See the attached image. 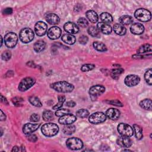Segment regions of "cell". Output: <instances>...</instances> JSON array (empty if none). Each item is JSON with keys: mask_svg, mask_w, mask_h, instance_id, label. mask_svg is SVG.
Returning a JSON list of instances; mask_svg holds the SVG:
<instances>
[{"mask_svg": "<svg viewBox=\"0 0 152 152\" xmlns=\"http://www.w3.org/2000/svg\"><path fill=\"white\" fill-rule=\"evenodd\" d=\"M66 145L68 148L73 150L81 149L83 146V141L78 138L72 137L66 141Z\"/></svg>", "mask_w": 152, "mask_h": 152, "instance_id": "5b68a950", "label": "cell"}, {"mask_svg": "<svg viewBox=\"0 0 152 152\" xmlns=\"http://www.w3.org/2000/svg\"><path fill=\"white\" fill-rule=\"evenodd\" d=\"M61 40L65 43L68 45H73L76 40V38L74 36L70 34H64L61 37Z\"/></svg>", "mask_w": 152, "mask_h": 152, "instance_id": "603a6c76", "label": "cell"}, {"mask_svg": "<svg viewBox=\"0 0 152 152\" xmlns=\"http://www.w3.org/2000/svg\"><path fill=\"white\" fill-rule=\"evenodd\" d=\"M23 101V99L21 97H15L12 99V102L13 104L17 106H20V104H21V103Z\"/></svg>", "mask_w": 152, "mask_h": 152, "instance_id": "ee69618b", "label": "cell"}, {"mask_svg": "<svg viewBox=\"0 0 152 152\" xmlns=\"http://www.w3.org/2000/svg\"><path fill=\"white\" fill-rule=\"evenodd\" d=\"M3 14L5 15L11 14L12 12V9L11 8H7L3 10Z\"/></svg>", "mask_w": 152, "mask_h": 152, "instance_id": "681fc988", "label": "cell"}, {"mask_svg": "<svg viewBox=\"0 0 152 152\" xmlns=\"http://www.w3.org/2000/svg\"><path fill=\"white\" fill-rule=\"evenodd\" d=\"M117 129L118 132L123 136H126V137H131L133 135L134 131H133V129L132 128L126 124H124V123H121L118 125L117 127Z\"/></svg>", "mask_w": 152, "mask_h": 152, "instance_id": "ba28073f", "label": "cell"}, {"mask_svg": "<svg viewBox=\"0 0 152 152\" xmlns=\"http://www.w3.org/2000/svg\"><path fill=\"white\" fill-rule=\"evenodd\" d=\"M151 52V45L150 44H144L140 46V48L137 50L138 54H144L147 52Z\"/></svg>", "mask_w": 152, "mask_h": 152, "instance_id": "83f0119b", "label": "cell"}, {"mask_svg": "<svg viewBox=\"0 0 152 152\" xmlns=\"http://www.w3.org/2000/svg\"><path fill=\"white\" fill-rule=\"evenodd\" d=\"M119 21L121 24L124 25H129L133 22V18L128 15H124L120 17Z\"/></svg>", "mask_w": 152, "mask_h": 152, "instance_id": "484cf974", "label": "cell"}, {"mask_svg": "<svg viewBox=\"0 0 152 152\" xmlns=\"http://www.w3.org/2000/svg\"><path fill=\"white\" fill-rule=\"evenodd\" d=\"M1 57H2V59L4 60V61H8L11 57V53L10 51L8 50H6V51H4L2 53V55H1Z\"/></svg>", "mask_w": 152, "mask_h": 152, "instance_id": "7bdbcfd3", "label": "cell"}, {"mask_svg": "<svg viewBox=\"0 0 152 152\" xmlns=\"http://www.w3.org/2000/svg\"><path fill=\"white\" fill-rule=\"evenodd\" d=\"M18 42V37L17 34L14 32L8 33L4 37V42L9 48H12L17 45Z\"/></svg>", "mask_w": 152, "mask_h": 152, "instance_id": "8992f818", "label": "cell"}, {"mask_svg": "<svg viewBox=\"0 0 152 152\" xmlns=\"http://www.w3.org/2000/svg\"><path fill=\"white\" fill-rule=\"evenodd\" d=\"M48 29L47 24L43 21H38L36 23L34 26V31L36 34L39 36L45 35Z\"/></svg>", "mask_w": 152, "mask_h": 152, "instance_id": "7c38bea8", "label": "cell"}, {"mask_svg": "<svg viewBox=\"0 0 152 152\" xmlns=\"http://www.w3.org/2000/svg\"><path fill=\"white\" fill-rule=\"evenodd\" d=\"M106 116L111 120H116L120 116V112L117 109L109 108L106 110Z\"/></svg>", "mask_w": 152, "mask_h": 152, "instance_id": "ac0fdd59", "label": "cell"}, {"mask_svg": "<svg viewBox=\"0 0 152 152\" xmlns=\"http://www.w3.org/2000/svg\"><path fill=\"white\" fill-rule=\"evenodd\" d=\"M45 46H46L45 42L42 40H39L36 42H35V43L34 44L33 48H34V50L36 52H40L43 50H44V49L45 48Z\"/></svg>", "mask_w": 152, "mask_h": 152, "instance_id": "4316f807", "label": "cell"}, {"mask_svg": "<svg viewBox=\"0 0 152 152\" xmlns=\"http://www.w3.org/2000/svg\"><path fill=\"white\" fill-rule=\"evenodd\" d=\"M117 144L122 147H129L132 145V141L129 137L120 136L117 139Z\"/></svg>", "mask_w": 152, "mask_h": 152, "instance_id": "e0dca14e", "label": "cell"}, {"mask_svg": "<svg viewBox=\"0 0 152 152\" xmlns=\"http://www.w3.org/2000/svg\"><path fill=\"white\" fill-rule=\"evenodd\" d=\"M28 101L30 103L36 107H41L42 106V104L39 100V99L36 96H31L28 98Z\"/></svg>", "mask_w": 152, "mask_h": 152, "instance_id": "d6a6232c", "label": "cell"}, {"mask_svg": "<svg viewBox=\"0 0 152 152\" xmlns=\"http://www.w3.org/2000/svg\"><path fill=\"white\" fill-rule=\"evenodd\" d=\"M65 101V97L64 96H58V102L56 103L52 108L53 109H58L62 107Z\"/></svg>", "mask_w": 152, "mask_h": 152, "instance_id": "74e56055", "label": "cell"}, {"mask_svg": "<svg viewBox=\"0 0 152 152\" xmlns=\"http://www.w3.org/2000/svg\"><path fill=\"white\" fill-rule=\"evenodd\" d=\"M75 131V127L74 125L69 124V125H65L62 128V131L64 134L67 135H71L73 134Z\"/></svg>", "mask_w": 152, "mask_h": 152, "instance_id": "4dcf8cb0", "label": "cell"}, {"mask_svg": "<svg viewBox=\"0 0 152 152\" xmlns=\"http://www.w3.org/2000/svg\"><path fill=\"white\" fill-rule=\"evenodd\" d=\"M106 115L101 112H97L92 113L88 118V121L93 124H99L106 121Z\"/></svg>", "mask_w": 152, "mask_h": 152, "instance_id": "52a82bcc", "label": "cell"}, {"mask_svg": "<svg viewBox=\"0 0 152 152\" xmlns=\"http://www.w3.org/2000/svg\"><path fill=\"white\" fill-rule=\"evenodd\" d=\"M140 81V78L138 75L134 74L127 75L124 80L125 84L128 87L135 86L139 84Z\"/></svg>", "mask_w": 152, "mask_h": 152, "instance_id": "8fae6325", "label": "cell"}, {"mask_svg": "<svg viewBox=\"0 0 152 152\" xmlns=\"http://www.w3.org/2000/svg\"><path fill=\"white\" fill-rule=\"evenodd\" d=\"M40 124H31L27 123L23 127V132L26 135L33 133L36 131L39 127Z\"/></svg>", "mask_w": 152, "mask_h": 152, "instance_id": "9a60e30c", "label": "cell"}, {"mask_svg": "<svg viewBox=\"0 0 152 152\" xmlns=\"http://www.w3.org/2000/svg\"><path fill=\"white\" fill-rule=\"evenodd\" d=\"M78 40H79V42H80V44L86 45L87 43V42H88V37L86 36L82 35V36H81L80 37Z\"/></svg>", "mask_w": 152, "mask_h": 152, "instance_id": "f6af8a7d", "label": "cell"}, {"mask_svg": "<svg viewBox=\"0 0 152 152\" xmlns=\"http://www.w3.org/2000/svg\"><path fill=\"white\" fill-rule=\"evenodd\" d=\"M88 33L93 37H98L99 36L100 31L97 27L94 26H90L88 28Z\"/></svg>", "mask_w": 152, "mask_h": 152, "instance_id": "e575fe53", "label": "cell"}, {"mask_svg": "<svg viewBox=\"0 0 152 152\" xmlns=\"http://www.w3.org/2000/svg\"><path fill=\"white\" fill-rule=\"evenodd\" d=\"M1 102L4 103L5 104H8V102L7 99L5 97H4L2 95L1 96Z\"/></svg>", "mask_w": 152, "mask_h": 152, "instance_id": "816d5d0a", "label": "cell"}, {"mask_svg": "<svg viewBox=\"0 0 152 152\" xmlns=\"http://www.w3.org/2000/svg\"><path fill=\"white\" fill-rule=\"evenodd\" d=\"M77 24L79 26L82 27H86L88 25V23L87 20L84 17L80 18L77 21Z\"/></svg>", "mask_w": 152, "mask_h": 152, "instance_id": "60d3db41", "label": "cell"}, {"mask_svg": "<svg viewBox=\"0 0 152 152\" xmlns=\"http://www.w3.org/2000/svg\"><path fill=\"white\" fill-rule=\"evenodd\" d=\"M40 119V117L39 116L36 114V113H33L31 115L30 118V120L31 121V122H37L39 121Z\"/></svg>", "mask_w": 152, "mask_h": 152, "instance_id": "c3c4849f", "label": "cell"}, {"mask_svg": "<svg viewBox=\"0 0 152 152\" xmlns=\"http://www.w3.org/2000/svg\"><path fill=\"white\" fill-rule=\"evenodd\" d=\"M100 18L102 20V23H106V24L110 23L113 21L112 16L110 15V14H109L108 12H102L100 15Z\"/></svg>", "mask_w": 152, "mask_h": 152, "instance_id": "d4e9b609", "label": "cell"}, {"mask_svg": "<svg viewBox=\"0 0 152 152\" xmlns=\"http://www.w3.org/2000/svg\"><path fill=\"white\" fill-rule=\"evenodd\" d=\"M87 18L88 19V20L93 23H95L98 20V15L93 10H88L86 13Z\"/></svg>", "mask_w": 152, "mask_h": 152, "instance_id": "cb8c5ba5", "label": "cell"}, {"mask_svg": "<svg viewBox=\"0 0 152 152\" xmlns=\"http://www.w3.org/2000/svg\"><path fill=\"white\" fill-rule=\"evenodd\" d=\"M133 129L134 131L136 138L137 140H141L143 137L142 128L137 124H134L133 125Z\"/></svg>", "mask_w": 152, "mask_h": 152, "instance_id": "f1b7e54d", "label": "cell"}, {"mask_svg": "<svg viewBox=\"0 0 152 152\" xmlns=\"http://www.w3.org/2000/svg\"><path fill=\"white\" fill-rule=\"evenodd\" d=\"M35 83V80L31 77H26L23 79L18 85V90L25 91L32 87Z\"/></svg>", "mask_w": 152, "mask_h": 152, "instance_id": "9c48e42d", "label": "cell"}, {"mask_svg": "<svg viewBox=\"0 0 152 152\" xmlns=\"http://www.w3.org/2000/svg\"><path fill=\"white\" fill-rule=\"evenodd\" d=\"M77 119V118L75 115L71 113H67L59 119V124L62 125H69L74 123Z\"/></svg>", "mask_w": 152, "mask_h": 152, "instance_id": "4fadbf2b", "label": "cell"}, {"mask_svg": "<svg viewBox=\"0 0 152 152\" xmlns=\"http://www.w3.org/2000/svg\"><path fill=\"white\" fill-rule=\"evenodd\" d=\"M61 34V30L59 27L53 26L48 31V36L50 39L55 40L60 37Z\"/></svg>", "mask_w": 152, "mask_h": 152, "instance_id": "5bb4252c", "label": "cell"}, {"mask_svg": "<svg viewBox=\"0 0 152 152\" xmlns=\"http://www.w3.org/2000/svg\"><path fill=\"white\" fill-rule=\"evenodd\" d=\"M140 106L141 107L145 110H151V100L150 99H145L141 100L140 102Z\"/></svg>", "mask_w": 152, "mask_h": 152, "instance_id": "f546056e", "label": "cell"}, {"mask_svg": "<svg viewBox=\"0 0 152 152\" xmlns=\"http://www.w3.org/2000/svg\"><path fill=\"white\" fill-rule=\"evenodd\" d=\"M0 118H1V121H4L6 119V116L3 113L2 110H1V116H0Z\"/></svg>", "mask_w": 152, "mask_h": 152, "instance_id": "f5cc1de1", "label": "cell"}, {"mask_svg": "<svg viewBox=\"0 0 152 152\" xmlns=\"http://www.w3.org/2000/svg\"><path fill=\"white\" fill-rule=\"evenodd\" d=\"M123 72H124V69H122V68L114 69H112V71H111V75L113 78H114L116 76L118 77V75L122 74Z\"/></svg>", "mask_w": 152, "mask_h": 152, "instance_id": "b9f144b4", "label": "cell"}, {"mask_svg": "<svg viewBox=\"0 0 152 152\" xmlns=\"http://www.w3.org/2000/svg\"><path fill=\"white\" fill-rule=\"evenodd\" d=\"M34 36L33 31L30 28H23L19 34L20 40L24 43H27L33 40Z\"/></svg>", "mask_w": 152, "mask_h": 152, "instance_id": "3957f363", "label": "cell"}, {"mask_svg": "<svg viewBox=\"0 0 152 152\" xmlns=\"http://www.w3.org/2000/svg\"><path fill=\"white\" fill-rule=\"evenodd\" d=\"M134 15L137 19L142 22H147L151 20V15L150 11L145 8H138L137 9Z\"/></svg>", "mask_w": 152, "mask_h": 152, "instance_id": "277c9868", "label": "cell"}, {"mask_svg": "<svg viewBox=\"0 0 152 152\" xmlns=\"http://www.w3.org/2000/svg\"><path fill=\"white\" fill-rule=\"evenodd\" d=\"M93 45L94 48L98 51L104 52L107 50V48H106V45L104 43H103L102 42H93Z\"/></svg>", "mask_w": 152, "mask_h": 152, "instance_id": "1f68e13d", "label": "cell"}, {"mask_svg": "<svg viewBox=\"0 0 152 152\" xmlns=\"http://www.w3.org/2000/svg\"><path fill=\"white\" fill-rule=\"evenodd\" d=\"M151 72H152V69L151 68H150L148 69L145 73L144 74V78H145V80L146 81L147 83L149 85V86H151V75H152V74H151Z\"/></svg>", "mask_w": 152, "mask_h": 152, "instance_id": "8d00e7d4", "label": "cell"}, {"mask_svg": "<svg viewBox=\"0 0 152 152\" xmlns=\"http://www.w3.org/2000/svg\"><path fill=\"white\" fill-rule=\"evenodd\" d=\"M95 66L93 64H84L83 65L81 68V70L83 72H87L89 71H91L92 69H93L94 68Z\"/></svg>", "mask_w": 152, "mask_h": 152, "instance_id": "ab89813d", "label": "cell"}, {"mask_svg": "<svg viewBox=\"0 0 152 152\" xmlns=\"http://www.w3.org/2000/svg\"><path fill=\"white\" fill-rule=\"evenodd\" d=\"M50 87L56 91L60 93H69L71 92L74 88V86L66 81H58L50 84Z\"/></svg>", "mask_w": 152, "mask_h": 152, "instance_id": "6da1fadb", "label": "cell"}, {"mask_svg": "<svg viewBox=\"0 0 152 152\" xmlns=\"http://www.w3.org/2000/svg\"><path fill=\"white\" fill-rule=\"evenodd\" d=\"M41 131L46 137H53L58 134L59 127L54 123H47L42 125Z\"/></svg>", "mask_w": 152, "mask_h": 152, "instance_id": "7a4b0ae2", "label": "cell"}, {"mask_svg": "<svg viewBox=\"0 0 152 152\" xmlns=\"http://www.w3.org/2000/svg\"><path fill=\"white\" fill-rule=\"evenodd\" d=\"M27 140H29L31 142H36L37 140V137L35 134H30L27 135Z\"/></svg>", "mask_w": 152, "mask_h": 152, "instance_id": "7dc6e473", "label": "cell"}, {"mask_svg": "<svg viewBox=\"0 0 152 152\" xmlns=\"http://www.w3.org/2000/svg\"><path fill=\"white\" fill-rule=\"evenodd\" d=\"M64 28L65 31L70 34H76L79 31V28L77 25L72 22H67L64 26Z\"/></svg>", "mask_w": 152, "mask_h": 152, "instance_id": "2e32d148", "label": "cell"}, {"mask_svg": "<svg viewBox=\"0 0 152 152\" xmlns=\"http://www.w3.org/2000/svg\"><path fill=\"white\" fill-rule=\"evenodd\" d=\"M113 30L116 34L119 36H123L126 32V28L122 24L119 23H116L113 26Z\"/></svg>", "mask_w": 152, "mask_h": 152, "instance_id": "7402d4cb", "label": "cell"}, {"mask_svg": "<svg viewBox=\"0 0 152 152\" xmlns=\"http://www.w3.org/2000/svg\"><path fill=\"white\" fill-rule=\"evenodd\" d=\"M97 28L99 30V31H101L102 33L105 34H109L112 32V27L111 26L106 23H99L97 25Z\"/></svg>", "mask_w": 152, "mask_h": 152, "instance_id": "ffe728a7", "label": "cell"}, {"mask_svg": "<svg viewBox=\"0 0 152 152\" xmlns=\"http://www.w3.org/2000/svg\"><path fill=\"white\" fill-rule=\"evenodd\" d=\"M107 102L109 104H111L112 105L116 106H123L122 103L118 100H112L110 101H107Z\"/></svg>", "mask_w": 152, "mask_h": 152, "instance_id": "bcb514c9", "label": "cell"}, {"mask_svg": "<svg viewBox=\"0 0 152 152\" xmlns=\"http://www.w3.org/2000/svg\"><path fill=\"white\" fill-rule=\"evenodd\" d=\"M69 110L66 109H58L55 112V115L58 117H61L67 113H69Z\"/></svg>", "mask_w": 152, "mask_h": 152, "instance_id": "f35d334b", "label": "cell"}, {"mask_svg": "<svg viewBox=\"0 0 152 152\" xmlns=\"http://www.w3.org/2000/svg\"><path fill=\"white\" fill-rule=\"evenodd\" d=\"M46 20L47 21V22L52 25H55L59 23L60 21V19L59 18V17L53 13H50V14H48L46 17Z\"/></svg>", "mask_w": 152, "mask_h": 152, "instance_id": "44dd1931", "label": "cell"}, {"mask_svg": "<svg viewBox=\"0 0 152 152\" xmlns=\"http://www.w3.org/2000/svg\"><path fill=\"white\" fill-rule=\"evenodd\" d=\"M130 30L131 33L134 34H141L144 31V27L141 23H135L131 25Z\"/></svg>", "mask_w": 152, "mask_h": 152, "instance_id": "d6986e66", "label": "cell"}, {"mask_svg": "<svg viewBox=\"0 0 152 152\" xmlns=\"http://www.w3.org/2000/svg\"><path fill=\"white\" fill-rule=\"evenodd\" d=\"M76 115L79 118H84L89 115V112L86 109H80L76 112Z\"/></svg>", "mask_w": 152, "mask_h": 152, "instance_id": "d590c367", "label": "cell"}, {"mask_svg": "<svg viewBox=\"0 0 152 152\" xmlns=\"http://www.w3.org/2000/svg\"><path fill=\"white\" fill-rule=\"evenodd\" d=\"M105 91V87L102 85H95L90 88L89 94L92 97L95 99L98 96L103 94Z\"/></svg>", "mask_w": 152, "mask_h": 152, "instance_id": "30bf717a", "label": "cell"}, {"mask_svg": "<svg viewBox=\"0 0 152 152\" xmlns=\"http://www.w3.org/2000/svg\"><path fill=\"white\" fill-rule=\"evenodd\" d=\"M42 117L44 121H49L50 120H52L53 118V112L50 110H45L43 112V115H42Z\"/></svg>", "mask_w": 152, "mask_h": 152, "instance_id": "836d02e7", "label": "cell"}, {"mask_svg": "<svg viewBox=\"0 0 152 152\" xmlns=\"http://www.w3.org/2000/svg\"><path fill=\"white\" fill-rule=\"evenodd\" d=\"M75 104H76L75 102H74V101H72V100L67 102L66 103V105L67 106H68V107H72L75 106Z\"/></svg>", "mask_w": 152, "mask_h": 152, "instance_id": "f907efd6", "label": "cell"}]
</instances>
